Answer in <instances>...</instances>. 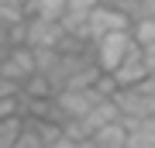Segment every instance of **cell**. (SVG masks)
Wrapping results in <instances>:
<instances>
[{
  "label": "cell",
  "instance_id": "7a4b0ae2",
  "mask_svg": "<svg viewBox=\"0 0 155 148\" xmlns=\"http://www.w3.org/2000/svg\"><path fill=\"white\" fill-rule=\"evenodd\" d=\"M131 48H134L131 28H127V31H110V35H104V38L93 41V62H97L100 72L114 76V69L127 59V52H131Z\"/></svg>",
  "mask_w": 155,
  "mask_h": 148
},
{
  "label": "cell",
  "instance_id": "5bb4252c",
  "mask_svg": "<svg viewBox=\"0 0 155 148\" xmlns=\"http://www.w3.org/2000/svg\"><path fill=\"white\" fill-rule=\"evenodd\" d=\"M45 148H83V141H76V138H69L66 131H62L55 141H52V145H45Z\"/></svg>",
  "mask_w": 155,
  "mask_h": 148
},
{
  "label": "cell",
  "instance_id": "52a82bcc",
  "mask_svg": "<svg viewBox=\"0 0 155 148\" xmlns=\"http://www.w3.org/2000/svg\"><path fill=\"white\" fill-rule=\"evenodd\" d=\"M24 17H41V21H62L66 17V0H28Z\"/></svg>",
  "mask_w": 155,
  "mask_h": 148
},
{
  "label": "cell",
  "instance_id": "4fadbf2b",
  "mask_svg": "<svg viewBox=\"0 0 155 148\" xmlns=\"http://www.w3.org/2000/svg\"><path fill=\"white\" fill-rule=\"evenodd\" d=\"M14 148H45V141L38 138V131H35V127L24 121V134L17 138V145H14Z\"/></svg>",
  "mask_w": 155,
  "mask_h": 148
},
{
  "label": "cell",
  "instance_id": "30bf717a",
  "mask_svg": "<svg viewBox=\"0 0 155 148\" xmlns=\"http://www.w3.org/2000/svg\"><path fill=\"white\" fill-rule=\"evenodd\" d=\"M24 134V117H4L0 121V148H14Z\"/></svg>",
  "mask_w": 155,
  "mask_h": 148
},
{
  "label": "cell",
  "instance_id": "5b68a950",
  "mask_svg": "<svg viewBox=\"0 0 155 148\" xmlns=\"http://www.w3.org/2000/svg\"><path fill=\"white\" fill-rule=\"evenodd\" d=\"M35 72H38V66H35V52L28 45H14V48H7L0 55V76L17 83V86H24Z\"/></svg>",
  "mask_w": 155,
  "mask_h": 148
},
{
  "label": "cell",
  "instance_id": "9c48e42d",
  "mask_svg": "<svg viewBox=\"0 0 155 148\" xmlns=\"http://www.w3.org/2000/svg\"><path fill=\"white\" fill-rule=\"evenodd\" d=\"M131 38L138 48L155 52V17H141V21H131Z\"/></svg>",
  "mask_w": 155,
  "mask_h": 148
},
{
  "label": "cell",
  "instance_id": "9a60e30c",
  "mask_svg": "<svg viewBox=\"0 0 155 148\" xmlns=\"http://www.w3.org/2000/svg\"><path fill=\"white\" fill-rule=\"evenodd\" d=\"M24 4L28 0H0V7H21V11H24Z\"/></svg>",
  "mask_w": 155,
  "mask_h": 148
},
{
  "label": "cell",
  "instance_id": "6da1fadb",
  "mask_svg": "<svg viewBox=\"0 0 155 148\" xmlns=\"http://www.w3.org/2000/svg\"><path fill=\"white\" fill-rule=\"evenodd\" d=\"M114 104L121 110V124L124 127H134V124L148 121L155 114V76L134 83V86H117Z\"/></svg>",
  "mask_w": 155,
  "mask_h": 148
},
{
  "label": "cell",
  "instance_id": "277c9868",
  "mask_svg": "<svg viewBox=\"0 0 155 148\" xmlns=\"http://www.w3.org/2000/svg\"><path fill=\"white\" fill-rule=\"evenodd\" d=\"M100 100H110V97H104L97 86H69V90H59L55 107L62 110V121H69V117H86Z\"/></svg>",
  "mask_w": 155,
  "mask_h": 148
},
{
  "label": "cell",
  "instance_id": "ba28073f",
  "mask_svg": "<svg viewBox=\"0 0 155 148\" xmlns=\"http://www.w3.org/2000/svg\"><path fill=\"white\" fill-rule=\"evenodd\" d=\"M86 141H93L97 148H127V127L117 121V124H107L93 131V138H86Z\"/></svg>",
  "mask_w": 155,
  "mask_h": 148
},
{
  "label": "cell",
  "instance_id": "8fae6325",
  "mask_svg": "<svg viewBox=\"0 0 155 148\" xmlns=\"http://www.w3.org/2000/svg\"><path fill=\"white\" fill-rule=\"evenodd\" d=\"M127 148H155V131L145 124L127 127Z\"/></svg>",
  "mask_w": 155,
  "mask_h": 148
},
{
  "label": "cell",
  "instance_id": "7c38bea8",
  "mask_svg": "<svg viewBox=\"0 0 155 148\" xmlns=\"http://www.w3.org/2000/svg\"><path fill=\"white\" fill-rule=\"evenodd\" d=\"M97 4H104V0H66V17H90Z\"/></svg>",
  "mask_w": 155,
  "mask_h": 148
},
{
  "label": "cell",
  "instance_id": "3957f363",
  "mask_svg": "<svg viewBox=\"0 0 155 148\" xmlns=\"http://www.w3.org/2000/svg\"><path fill=\"white\" fill-rule=\"evenodd\" d=\"M131 28V17H127L117 4H97L93 11H90L86 17V35H90V45H93L97 38H104V35H110V31H127Z\"/></svg>",
  "mask_w": 155,
  "mask_h": 148
},
{
  "label": "cell",
  "instance_id": "8992f818",
  "mask_svg": "<svg viewBox=\"0 0 155 148\" xmlns=\"http://www.w3.org/2000/svg\"><path fill=\"white\" fill-rule=\"evenodd\" d=\"M62 38H66L62 21H41V17L24 21V45L28 48H59Z\"/></svg>",
  "mask_w": 155,
  "mask_h": 148
}]
</instances>
